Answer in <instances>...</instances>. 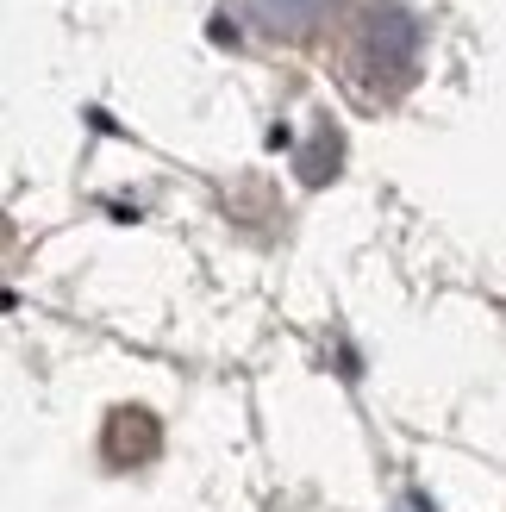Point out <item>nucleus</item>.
I'll list each match as a JSON object with an SVG mask.
<instances>
[{
	"label": "nucleus",
	"instance_id": "f257e3e1",
	"mask_svg": "<svg viewBox=\"0 0 506 512\" xmlns=\"http://www.w3.org/2000/svg\"><path fill=\"white\" fill-rule=\"evenodd\" d=\"M263 7H269V13H313L319 0H263Z\"/></svg>",
	"mask_w": 506,
	"mask_h": 512
}]
</instances>
